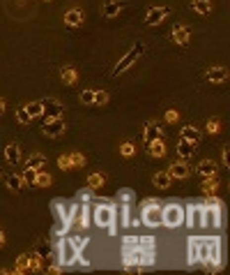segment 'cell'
Segmentation results:
<instances>
[{"instance_id": "6da1fadb", "label": "cell", "mask_w": 230, "mask_h": 275, "mask_svg": "<svg viewBox=\"0 0 230 275\" xmlns=\"http://www.w3.org/2000/svg\"><path fill=\"white\" fill-rule=\"evenodd\" d=\"M221 199L219 197H214L212 195L207 202L203 204V220H200V227H205V229H219L224 222H221V215H224V208H221Z\"/></svg>"}, {"instance_id": "7a4b0ae2", "label": "cell", "mask_w": 230, "mask_h": 275, "mask_svg": "<svg viewBox=\"0 0 230 275\" xmlns=\"http://www.w3.org/2000/svg\"><path fill=\"white\" fill-rule=\"evenodd\" d=\"M217 259H224V255H221V238L219 236H214V238H198V264L217 262Z\"/></svg>"}, {"instance_id": "3957f363", "label": "cell", "mask_w": 230, "mask_h": 275, "mask_svg": "<svg viewBox=\"0 0 230 275\" xmlns=\"http://www.w3.org/2000/svg\"><path fill=\"white\" fill-rule=\"evenodd\" d=\"M115 213H118V210H115V204H113L111 199H101V202L94 206V210H92V222H94L99 229H106L115 222Z\"/></svg>"}, {"instance_id": "277c9868", "label": "cell", "mask_w": 230, "mask_h": 275, "mask_svg": "<svg viewBox=\"0 0 230 275\" xmlns=\"http://www.w3.org/2000/svg\"><path fill=\"white\" fill-rule=\"evenodd\" d=\"M53 210H55V215H58L60 224L69 231V227H72L74 217H76V213H79V204L74 202H62V199H55L53 202Z\"/></svg>"}, {"instance_id": "5b68a950", "label": "cell", "mask_w": 230, "mask_h": 275, "mask_svg": "<svg viewBox=\"0 0 230 275\" xmlns=\"http://www.w3.org/2000/svg\"><path fill=\"white\" fill-rule=\"evenodd\" d=\"M161 224L168 229H178L184 224V208L180 204H166L161 208Z\"/></svg>"}, {"instance_id": "8992f818", "label": "cell", "mask_w": 230, "mask_h": 275, "mask_svg": "<svg viewBox=\"0 0 230 275\" xmlns=\"http://www.w3.org/2000/svg\"><path fill=\"white\" fill-rule=\"evenodd\" d=\"M143 51H145V47L140 44V42H138V44H134V47L129 49V51H127V54L122 56L118 63H115V68H113V74H115V76H120V74H125L127 69H132L134 65H136L138 58L143 56Z\"/></svg>"}, {"instance_id": "52a82bcc", "label": "cell", "mask_w": 230, "mask_h": 275, "mask_svg": "<svg viewBox=\"0 0 230 275\" xmlns=\"http://www.w3.org/2000/svg\"><path fill=\"white\" fill-rule=\"evenodd\" d=\"M79 252L74 250L72 241L69 238H60L58 241V264L62 266V269H69V266H74V264L79 262Z\"/></svg>"}, {"instance_id": "ba28073f", "label": "cell", "mask_w": 230, "mask_h": 275, "mask_svg": "<svg viewBox=\"0 0 230 275\" xmlns=\"http://www.w3.org/2000/svg\"><path fill=\"white\" fill-rule=\"evenodd\" d=\"M140 222H143L145 227L157 229L159 224H161V202L145 204L143 210H140Z\"/></svg>"}, {"instance_id": "9c48e42d", "label": "cell", "mask_w": 230, "mask_h": 275, "mask_svg": "<svg viewBox=\"0 0 230 275\" xmlns=\"http://www.w3.org/2000/svg\"><path fill=\"white\" fill-rule=\"evenodd\" d=\"M62 102H58L55 97H46L42 100V116H44V121H53V118H62Z\"/></svg>"}, {"instance_id": "30bf717a", "label": "cell", "mask_w": 230, "mask_h": 275, "mask_svg": "<svg viewBox=\"0 0 230 275\" xmlns=\"http://www.w3.org/2000/svg\"><path fill=\"white\" fill-rule=\"evenodd\" d=\"M65 121L62 118H53V121H44V125H42V135L48 137V139H60V137L65 135Z\"/></svg>"}, {"instance_id": "8fae6325", "label": "cell", "mask_w": 230, "mask_h": 275, "mask_svg": "<svg viewBox=\"0 0 230 275\" xmlns=\"http://www.w3.org/2000/svg\"><path fill=\"white\" fill-rule=\"evenodd\" d=\"M200 220H203V204H189L184 210V224L189 229H196L200 227Z\"/></svg>"}, {"instance_id": "7c38bea8", "label": "cell", "mask_w": 230, "mask_h": 275, "mask_svg": "<svg viewBox=\"0 0 230 275\" xmlns=\"http://www.w3.org/2000/svg\"><path fill=\"white\" fill-rule=\"evenodd\" d=\"M168 12H171V9H168V7H164V5H159V7H150V9H147V14H145V26H159V23H161V21L166 19V16H168Z\"/></svg>"}, {"instance_id": "4fadbf2b", "label": "cell", "mask_w": 230, "mask_h": 275, "mask_svg": "<svg viewBox=\"0 0 230 275\" xmlns=\"http://www.w3.org/2000/svg\"><path fill=\"white\" fill-rule=\"evenodd\" d=\"M166 171H168L171 178H175V181H184V178H189V176H191V167H189V162H186V160L173 162Z\"/></svg>"}, {"instance_id": "5bb4252c", "label": "cell", "mask_w": 230, "mask_h": 275, "mask_svg": "<svg viewBox=\"0 0 230 275\" xmlns=\"http://www.w3.org/2000/svg\"><path fill=\"white\" fill-rule=\"evenodd\" d=\"M157 139H161V128H159V123H157V121L145 123V130H143V143H145V146H150L152 141H157Z\"/></svg>"}, {"instance_id": "9a60e30c", "label": "cell", "mask_w": 230, "mask_h": 275, "mask_svg": "<svg viewBox=\"0 0 230 275\" xmlns=\"http://www.w3.org/2000/svg\"><path fill=\"white\" fill-rule=\"evenodd\" d=\"M205 79L210 81V83H226L228 81V69L224 65H214L205 72Z\"/></svg>"}, {"instance_id": "2e32d148", "label": "cell", "mask_w": 230, "mask_h": 275, "mask_svg": "<svg viewBox=\"0 0 230 275\" xmlns=\"http://www.w3.org/2000/svg\"><path fill=\"white\" fill-rule=\"evenodd\" d=\"M122 262H125V269L127 266H140V262H143V252H140V248L122 250ZM140 269H143V266H140Z\"/></svg>"}, {"instance_id": "e0dca14e", "label": "cell", "mask_w": 230, "mask_h": 275, "mask_svg": "<svg viewBox=\"0 0 230 275\" xmlns=\"http://www.w3.org/2000/svg\"><path fill=\"white\" fill-rule=\"evenodd\" d=\"M83 21H86V14H83V9H79V7H72L69 12H65V26L79 28V26H83Z\"/></svg>"}, {"instance_id": "ac0fdd59", "label": "cell", "mask_w": 230, "mask_h": 275, "mask_svg": "<svg viewBox=\"0 0 230 275\" xmlns=\"http://www.w3.org/2000/svg\"><path fill=\"white\" fill-rule=\"evenodd\" d=\"M171 37H173V42H175V44H180V47L189 44V40H191L189 26H175V28H173V33H171Z\"/></svg>"}, {"instance_id": "d6986e66", "label": "cell", "mask_w": 230, "mask_h": 275, "mask_svg": "<svg viewBox=\"0 0 230 275\" xmlns=\"http://www.w3.org/2000/svg\"><path fill=\"white\" fill-rule=\"evenodd\" d=\"M5 160L9 162L12 167L21 164V146L16 143V141H12V143H7L5 146Z\"/></svg>"}, {"instance_id": "ffe728a7", "label": "cell", "mask_w": 230, "mask_h": 275, "mask_svg": "<svg viewBox=\"0 0 230 275\" xmlns=\"http://www.w3.org/2000/svg\"><path fill=\"white\" fill-rule=\"evenodd\" d=\"M178 155H180V160H191L193 157V153H196V143H191V141H186V139H182L180 137V141H178Z\"/></svg>"}, {"instance_id": "44dd1931", "label": "cell", "mask_w": 230, "mask_h": 275, "mask_svg": "<svg viewBox=\"0 0 230 275\" xmlns=\"http://www.w3.org/2000/svg\"><path fill=\"white\" fill-rule=\"evenodd\" d=\"M152 185H154V188H159V190H168L173 185L171 174H168V171H157V174L152 176Z\"/></svg>"}, {"instance_id": "7402d4cb", "label": "cell", "mask_w": 230, "mask_h": 275, "mask_svg": "<svg viewBox=\"0 0 230 275\" xmlns=\"http://www.w3.org/2000/svg\"><path fill=\"white\" fill-rule=\"evenodd\" d=\"M60 81H62L65 86H74V83L79 81V72H76V68H72V65H65V68L60 69Z\"/></svg>"}, {"instance_id": "603a6c76", "label": "cell", "mask_w": 230, "mask_h": 275, "mask_svg": "<svg viewBox=\"0 0 230 275\" xmlns=\"http://www.w3.org/2000/svg\"><path fill=\"white\" fill-rule=\"evenodd\" d=\"M180 137L186 141H191V143H200V130L196 128V125H184L182 130H180Z\"/></svg>"}, {"instance_id": "cb8c5ba5", "label": "cell", "mask_w": 230, "mask_h": 275, "mask_svg": "<svg viewBox=\"0 0 230 275\" xmlns=\"http://www.w3.org/2000/svg\"><path fill=\"white\" fill-rule=\"evenodd\" d=\"M122 9V2L120 0H106V5L101 7V14H104L106 19H115Z\"/></svg>"}, {"instance_id": "d4e9b609", "label": "cell", "mask_w": 230, "mask_h": 275, "mask_svg": "<svg viewBox=\"0 0 230 275\" xmlns=\"http://www.w3.org/2000/svg\"><path fill=\"white\" fill-rule=\"evenodd\" d=\"M196 171H198V176H203V178H207V176H217V162L214 160H203L196 167Z\"/></svg>"}, {"instance_id": "484cf974", "label": "cell", "mask_w": 230, "mask_h": 275, "mask_svg": "<svg viewBox=\"0 0 230 275\" xmlns=\"http://www.w3.org/2000/svg\"><path fill=\"white\" fill-rule=\"evenodd\" d=\"M5 183H7V190H9V192H21V190H23V185H26V183H23V176H21V174H9L5 178Z\"/></svg>"}, {"instance_id": "4316f807", "label": "cell", "mask_w": 230, "mask_h": 275, "mask_svg": "<svg viewBox=\"0 0 230 275\" xmlns=\"http://www.w3.org/2000/svg\"><path fill=\"white\" fill-rule=\"evenodd\" d=\"M189 7L193 12H198L200 16H207L212 12V0H191Z\"/></svg>"}, {"instance_id": "83f0119b", "label": "cell", "mask_w": 230, "mask_h": 275, "mask_svg": "<svg viewBox=\"0 0 230 275\" xmlns=\"http://www.w3.org/2000/svg\"><path fill=\"white\" fill-rule=\"evenodd\" d=\"M186 259H189V266L198 264V238H193V236L186 241Z\"/></svg>"}, {"instance_id": "f1b7e54d", "label": "cell", "mask_w": 230, "mask_h": 275, "mask_svg": "<svg viewBox=\"0 0 230 275\" xmlns=\"http://www.w3.org/2000/svg\"><path fill=\"white\" fill-rule=\"evenodd\" d=\"M147 153H150L152 157H157V160H161V157H166V143H164V139H157V141H152L150 146H147Z\"/></svg>"}, {"instance_id": "f546056e", "label": "cell", "mask_w": 230, "mask_h": 275, "mask_svg": "<svg viewBox=\"0 0 230 275\" xmlns=\"http://www.w3.org/2000/svg\"><path fill=\"white\" fill-rule=\"evenodd\" d=\"M203 192L207 197H212V195H217V190H219V181H217V176H207V178H203Z\"/></svg>"}, {"instance_id": "4dcf8cb0", "label": "cell", "mask_w": 230, "mask_h": 275, "mask_svg": "<svg viewBox=\"0 0 230 275\" xmlns=\"http://www.w3.org/2000/svg\"><path fill=\"white\" fill-rule=\"evenodd\" d=\"M26 167H33V169H42V167H46V155H42V153L28 155Z\"/></svg>"}, {"instance_id": "1f68e13d", "label": "cell", "mask_w": 230, "mask_h": 275, "mask_svg": "<svg viewBox=\"0 0 230 275\" xmlns=\"http://www.w3.org/2000/svg\"><path fill=\"white\" fill-rule=\"evenodd\" d=\"M76 217H79V224L83 229H88L92 224L90 222V208H88V204H83V206H79V213H76Z\"/></svg>"}, {"instance_id": "d6a6232c", "label": "cell", "mask_w": 230, "mask_h": 275, "mask_svg": "<svg viewBox=\"0 0 230 275\" xmlns=\"http://www.w3.org/2000/svg\"><path fill=\"white\" fill-rule=\"evenodd\" d=\"M79 102L86 107H94V88H83L79 93Z\"/></svg>"}, {"instance_id": "836d02e7", "label": "cell", "mask_w": 230, "mask_h": 275, "mask_svg": "<svg viewBox=\"0 0 230 275\" xmlns=\"http://www.w3.org/2000/svg\"><path fill=\"white\" fill-rule=\"evenodd\" d=\"M132 224V204H122L120 208V227H129Z\"/></svg>"}, {"instance_id": "e575fe53", "label": "cell", "mask_w": 230, "mask_h": 275, "mask_svg": "<svg viewBox=\"0 0 230 275\" xmlns=\"http://www.w3.org/2000/svg\"><path fill=\"white\" fill-rule=\"evenodd\" d=\"M28 271H30V255L23 252V255H19V259H16V269H14V273H28Z\"/></svg>"}, {"instance_id": "d590c367", "label": "cell", "mask_w": 230, "mask_h": 275, "mask_svg": "<svg viewBox=\"0 0 230 275\" xmlns=\"http://www.w3.org/2000/svg\"><path fill=\"white\" fill-rule=\"evenodd\" d=\"M23 109L28 111V116L30 118H42V102H28V104H23Z\"/></svg>"}, {"instance_id": "8d00e7d4", "label": "cell", "mask_w": 230, "mask_h": 275, "mask_svg": "<svg viewBox=\"0 0 230 275\" xmlns=\"http://www.w3.org/2000/svg\"><path fill=\"white\" fill-rule=\"evenodd\" d=\"M104 183H106V178L101 174H90V176H88V188H90V190L104 188Z\"/></svg>"}, {"instance_id": "74e56055", "label": "cell", "mask_w": 230, "mask_h": 275, "mask_svg": "<svg viewBox=\"0 0 230 275\" xmlns=\"http://www.w3.org/2000/svg\"><path fill=\"white\" fill-rule=\"evenodd\" d=\"M51 185V176L48 174H44V171H37V178H35V183H33V188H48Z\"/></svg>"}, {"instance_id": "f35d334b", "label": "cell", "mask_w": 230, "mask_h": 275, "mask_svg": "<svg viewBox=\"0 0 230 275\" xmlns=\"http://www.w3.org/2000/svg\"><path fill=\"white\" fill-rule=\"evenodd\" d=\"M154 245H157V243H154V238H152V236H143V238H140V243H138L140 252H154Z\"/></svg>"}, {"instance_id": "ab89813d", "label": "cell", "mask_w": 230, "mask_h": 275, "mask_svg": "<svg viewBox=\"0 0 230 275\" xmlns=\"http://www.w3.org/2000/svg\"><path fill=\"white\" fill-rule=\"evenodd\" d=\"M134 190H129V188H125V190H120L118 192V202H122V204H134Z\"/></svg>"}, {"instance_id": "60d3db41", "label": "cell", "mask_w": 230, "mask_h": 275, "mask_svg": "<svg viewBox=\"0 0 230 275\" xmlns=\"http://www.w3.org/2000/svg\"><path fill=\"white\" fill-rule=\"evenodd\" d=\"M205 130H207L212 137L219 135V132H221V121H219V118H210V121H207V125H205Z\"/></svg>"}, {"instance_id": "b9f144b4", "label": "cell", "mask_w": 230, "mask_h": 275, "mask_svg": "<svg viewBox=\"0 0 230 275\" xmlns=\"http://www.w3.org/2000/svg\"><path fill=\"white\" fill-rule=\"evenodd\" d=\"M37 171H40V169H33V167H26V171H23V183H28V185H33L35 183V178H37Z\"/></svg>"}, {"instance_id": "7bdbcfd3", "label": "cell", "mask_w": 230, "mask_h": 275, "mask_svg": "<svg viewBox=\"0 0 230 275\" xmlns=\"http://www.w3.org/2000/svg\"><path fill=\"white\" fill-rule=\"evenodd\" d=\"M108 104V93L106 90H94V107H104Z\"/></svg>"}, {"instance_id": "ee69618b", "label": "cell", "mask_w": 230, "mask_h": 275, "mask_svg": "<svg viewBox=\"0 0 230 275\" xmlns=\"http://www.w3.org/2000/svg\"><path fill=\"white\" fill-rule=\"evenodd\" d=\"M69 241H72L74 250H76L79 255H83V250H86V245H88V238H79V236H74V238H69Z\"/></svg>"}, {"instance_id": "f6af8a7d", "label": "cell", "mask_w": 230, "mask_h": 275, "mask_svg": "<svg viewBox=\"0 0 230 275\" xmlns=\"http://www.w3.org/2000/svg\"><path fill=\"white\" fill-rule=\"evenodd\" d=\"M16 121L21 123V125H28V123H33V118H30V116H28V111L23 107H19L16 109Z\"/></svg>"}, {"instance_id": "bcb514c9", "label": "cell", "mask_w": 230, "mask_h": 275, "mask_svg": "<svg viewBox=\"0 0 230 275\" xmlns=\"http://www.w3.org/2000/svg\"><path fill=\"white\" fill-rule=\"evenodd\" d=\"M122 250H129V248H138V243H140V238H138V236H125V238H122Z\"/></svg>"}, {"instance_id": "7dc6e473", "label": "cell", "mask_w": 230, "mask_h": 275, "mask_svg": "<svg viewBox=\"0 0 230 275\" xmlns=\"http://www.w3.org/2000/svg\"><path fill=\"white\" fill-rule=\"evenodd\" d=\"M134 153H136V146H134V143H129V141H125V143L120 146V155H125V157H132Z\"/></svg>"}, {"instance_id": "c3c4849f", "label": "cell", "mask_w": 230, "mask_h": 275, "mask_svg": "<svg viewBox=\"0 0 230 275\" xmlns=\"http://www.w3.org/2000/svg\"><path fill=\"white\" fill-rule=\"evenodd\" d=\"M58 167L62 169V171H69V169H74L72 167V160H69V155H60V157H58Z\"/></svg>"}, {"instance_id": "681fc988", "label": "cell", "mask_w": 230, "mask_h": 275, "mask_svg": "<svg viewBox=\"0 0 230 275\" xmlns=\"http://www.w3.org/2000/svg\"><path fill=\"white\" fill-rule=\"evenodd\" d=\"M69 160H72V167L74 169H76V167H83V164H86V157H83L81 153H72V155H69Z\"/></svg>"}, {"instance_id": "f907efd6", "label": "cell", "mask_w": 230, "mask_h": 275, "mask_svg": "<svg viewBox=\"0 0 230 275\" xmlns=\"http://www.w3.org/2000/svg\"><path fill=\"white\" fill-rule=\"evenodd\" d=\"M30 271H42V255H30Z\"/></svg>"}, {"instance_id": "816d5d0a", "label": "cell", "mask_w": 230, "mask_h": 275, "mask_svg": "<svg viewBox=\"0 0 230 275\" xmlns=\"http://www.w3.org/2000/svg\"><path fill=\"white\" fill-rule=\"evenodd\" d=\"M166 123H178V118H180V111L178 109H168V111H166Z\"/></svg>"}, {"instance_id": "f5cc1de1", "label": "cell", "mask_w": 230, "mask_h": 275, "mask_svg": "<svg viewBox=\"0 0 230 275\" xmlns=\"http://www.w3.org/2000/svg\"><path fill=\"white\" fill-rule=\"evenodd\" d=\"M76 197H79V202L88 204V202H90V199H92V190H90V188H86V190H79V195H76Z\"/></svg>"}, {"instance_id": "db71d44e", "label": "cell", "mask_w": 230, "mask_h": 275, "mask_svg": "<svg viewBox=\"0 0 230 275\" xmlns=\"http://www.w3.org/2000/svg\"><path fill=\"white\" fill-rule=\"evenodd\" d=\"M221 164H224V167H228V164H230V146L221 148Z\"/></svg>"}, {"instance_id": "11a10c76", "label": "cell", "mask_w": 230, "mask_h": 275, "mask_svg": "<svg viewBox=\"0 0 230 275\" xmlns=\"http://www.w3.org/2000/svg\"><path fill=\"white\" fill-rule=\"evenodd\" d=\"M5 114V100H2V97H0V116Z\"/></svg>"}, {"instance_id": "9f6ffc18", "label": "cell", "mask_w": 230, "mask_h": 275, "mask_svg": "<svg viewBox=\"0 0 230 275\" xmlns=\"http://www.w3.org/2000/svg\"><path fill=\"white\" fill-rule=\"evenodd\" d=\"M5 245V234H2V229H0V248Z\"/></svg>"}, {"instance_id": "6f0895ef", "label": "cell", "mask_w": 230, "mask_h": 275, "mask_svg": "<svg viewBox=\"0 0 230 275\" xmlns=\"http://www.w3.org/2000/svg\"><path fill=\"white\" fill-rule=\"evenodd\" d=\"M46 2H48V0H46Z\"/></svg>"}]
</instances>
